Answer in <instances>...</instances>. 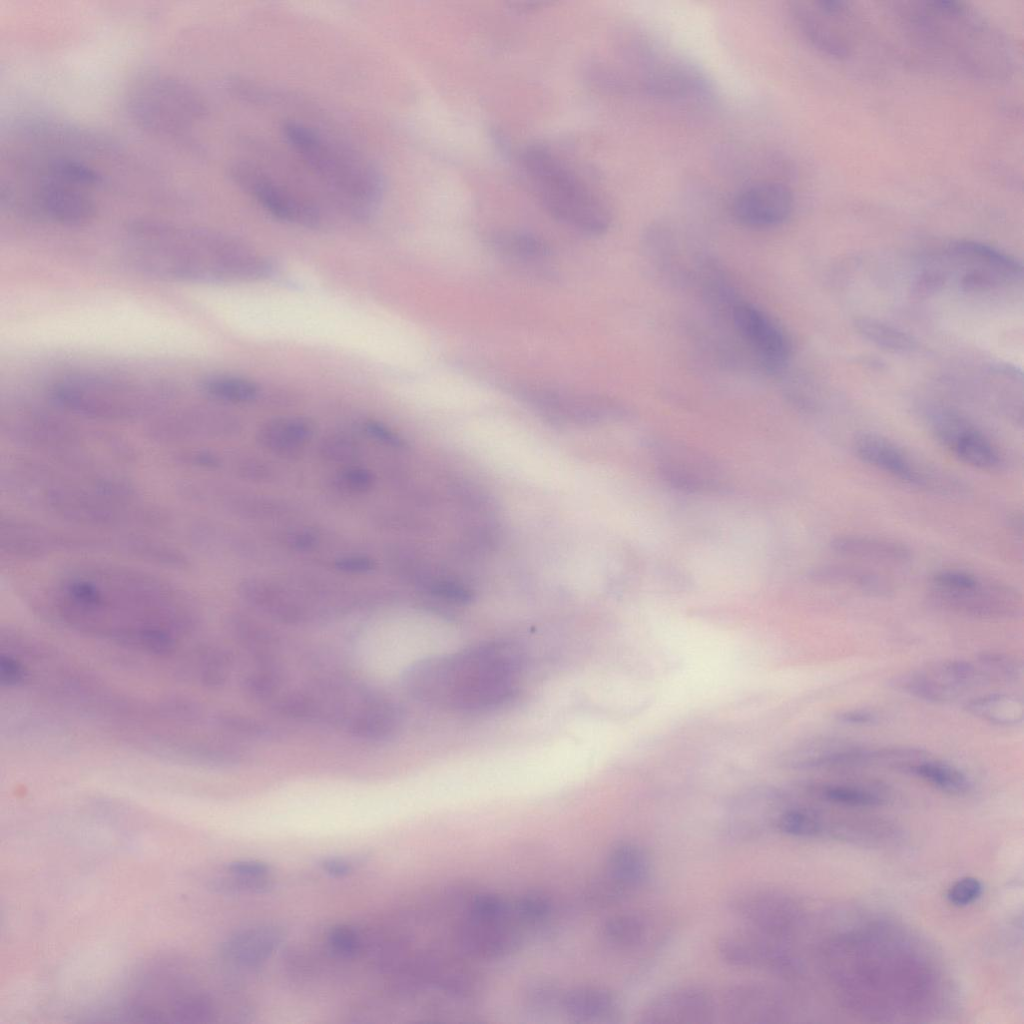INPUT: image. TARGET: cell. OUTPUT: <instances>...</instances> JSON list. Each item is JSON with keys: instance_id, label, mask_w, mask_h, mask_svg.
<instances>
[{"instance_id": "cell-1", "label": "cell", "mask_w": 1024, "mask_h": 1024, "mask_svg": "<svg viewBox=\"0 0 1024 1024\" xmlns=\"http://www.w3.org/2000/svg\"><path fill=\"white\" fill-rule=\"evenodd\" d=\"M45 605L64 625L156 656L172 654L197 622L182 590L152 573L110 563L66 570L49 588Z\"/></svg>"}, {"instance_id": "cell-2", "label": "cell", "mask_w": 1024, "mask_h": 1024, "mask_svg": "<svg viewBox=\"0 0 1024 1024\" xmlns=\"http://www.w3.org/2000/svg\"><path fill=\"white\" fill-rule=\"evenodd\" d=\"M16 500L65 522L116 530L163 526L166 514L145 503L135 486L112 468L47 458L20 459L1 474Z\"/></svg>"}, {"instance_id": "cell-3", "label": "cell", "mask_w": 1024, "mask_h": 1024, "mask_svg": "<svg viewBox=\"0 0 1024 1024\" xmlns=\"http://www.w3.org/2000/svg\"><path fill=\"white\" fill-rule=\"evenodd\" d=\"M123 252L138 271L162 280L217 284L267 277L272 265L225 233L154 219L125 228Z\"/></svg>"}, {"instance_id": "cell-4", "label": "cell", "mask_w": 1024, "mask_h": 1024, "mask_svg": "<svg viewBox=\"0 0 1024 1024\" xmlns=\"http://www.w3.org/2000/svg\"><path fill=\"white\" fill-rule=\"evenodd\" d=\"M521 666L516 647L494 641L421 659L406 668L401 683L423 704L447 711H484L513 697Z\"/></svg>"}, {"instance_id": "cell-5", "label": "cell", "mask_w": 1024, "mask_h": 1024, "mask_svg": "<svg viewBox=\"0 0 1024 1024\" xmlns=\"http://www.w3.org/2000/svg\"><path fill=\"white\" fill-rule=\"evenodd\" d=\"M904 37L936 62L982 79L1006 78L1013 54L1004 35L968 5L906 2L894 10Z\"/></svg>"}, {"instance_id": "cell-6", "label": "cell", "mask_w": 1024, "mask_h": 1024, "mask_svg": "<svg viewBox=\"0 0 1024 1024\" xmlns=\"http://www.w3.org/2000/svg\"><path fill=\"white\" fill-rule=\"evenodd\" d=\"M273 710L288 719L327 725L373 743L392 740L402 724L394 701L345 678L322 679L288 692L274 700Z\"/></svg>"}, {"instance_id": "cell-7", "label": "cell", "mask_w": 1024, "mask_h": 1024, "mask_svg": "<svg viewBox=\"0 0 1024 1024\" xmlns=\"http://www.w3.org/2000/svg\"><path fill=\"white\" fill-rule=\"evenodd\" d=\"M280 129L291 150L345 210L360 219L370 216L382 199L384 178L369 158L303 122L286 120Z\"/></svg>"}, {"instance_id": "cell-8", "label": "cell", "mask_w": 1024, "mask_h": 1024, "mask_svg": "<svg viewBox=\"0 0 1024 1024\" xmlns=\"http://www.w3.org/2000/svg\"><path fill=\"white\" fill-rule=\"evenodd\" d=\"M0 428L9 441L49 459L111 468L109 462L128 461L132 455L120 438L85 429L37 405L21 403L3 408Z\"/></svg>"}, {"instance_id": "cell-9", "label": "cell", "mask_w": 1024, "mask_h": 1024, "mask_svg": "<svg viewBox=\"0 0 1024 1024\" xmlns=\"http://www.w3.org/2000/svg\"><path fill=\"white\" fill-rule=\"evenodd\" d=\"M519 161L532 193L552 217L588 236H600L610 228L607 201L556 152L528 145Z\"/></svg>"}, {"instance_id": "cell-10", "label": "cell", "mask_w": 1024, "mask_h": 1024, "mask_svg": "<svg viewBox=\"0 0 1024 1024\" xmlns=\"http://www.w3.org/2000/svg\"><path fill=\"white\" fill-rule=\"evenodd\" d=\"M174 395V387L165 380L91 373L64 377L51 390L53 402L61 409L110 422L152 418Z\"/></svg>"}, {"instance_id": "cell-11", "label": "cell", "mask_w": 1024, "mask_h": 1024, "mask_svg": "<svg viewBox=\"0 0 1024 1024\" xmlns=\"http://www.w3.org/2000/svg\"><path fill=\"white\" fill-rule=\"evenodd\" d=\"M124 105L135 125L155 136H186L207 114L203 97L165 71L144 69L125 88Z\"/></svg>"}, {"instance_id": "cell-12", "label": "cell", "mask_w": 1024, "mask_h": 1024, "mask_svg": "<svg viewBox=\"0 0 1024 1024\" xmlns=\"http://www.w3.org/2000/svg\"><path fill=\"white\" fill-rule=\"evenodd\" d=\"M944 270L931 269L940 284L955 275L958 287L966 292H983L1015 284L1023 275L1022 265L1009 254L990 245L958 240L945 247Z\"/></svg>"}, {"instance_id": "cell-13", "label": "cell", "mask_w": 1024, "mask_h": 1024, "mask_svg": "<svg viewBox=\"0 0 1024 1024\" xmlns=\"http://www.w3.org/2000/svg\"><path fill=\"white\" fill-rule=\"evenodd\" d=\"M790 11L800 32L817 50L839 60L853 53L857 22L847 2L796 0Z\"/></svg>"}, {"instance_id": "cell-14", "label": "cell", "mask_w": 1024, "mask_h": 1024, "mask_svg": "<svg viewBox=\"0 0 1024 1024\" xmlns=\"http://www.w3.org/2000/svg\"><path fill=\"white\" fill-rule=\"evenodd\" d=\"M231 181L275 218L316 228L321 212L311 200L299 195L259 166L247 161L234 162L229 168Z\"/></svg>"}, {"instance_id": "cell-15", "label": "cell", "mask_w": 1024, "mask_h": 1024, "mask_svg": "<svg viewBox=\"0 0 1024 1024\" xmlns=\"http://www.w3.org/2000/svg\"><path fill=\"white\" fill-rule=\"evenodd\" d=\"M108 542L91 535L52 528L15 516H2L0 550L18 559H40L67 551L99 550Z\"/></svg>"}, {"instance_id": "cell-16", "label": "cell", "mask_w": 1024, "mask_h": 1024, "mask_svg": "<svg viewBox=\"0 0 1024 1024\" xmlns=\"http://www.w3.org/2000/svg\"><path fill=\"white\" fill-rule=\"evenodd\" d=\"M738 337L765 372L780 374L792 357V343L782 326L752 303L738 300L730 312Z\"/></svg>"}, {"instance_id": "cell-17", "label": "cell", "mask_w": 1024, "mask_h": 1024, "mask_svg": "<svg viewBox=\"0 0 1024 1024\" xmlns=\"http://www.w3.org/2000/svg\"><path fill=\"white\" fill-rule=\"evenodd\" d=\"M653 451L661 478L678 490L711 494L728 488L723 470L700 451L671 441H657Z\"/></svg>"}, {"instance_id": "cell-18", "label": "cell", "mask_w": 1024, "mask_h": 1024, "mask_svg": "<svg viewBox=\"0 0 1024 1024\" xmlns=\"http://www.w3.org/2000/svg\"><path fill=\"white\" fill-rule=\"evenodd\" d=\"M235 426L234 417L225 411L191 405L159 412L150 418L146 434L160 444H188L227 434Z\"/></svg>"}, {"instance_id": "cell-19", "label": "cell", "mask_w": 1024, "mask_h": 1024, "mask_svg": "<svg viewBox=\"0 0 1024 1024\" xmlns=\"http://www.w3.org/2000/svg\"><path fill=\"white\" fill-rule=\"evenodd\" d=\"M934 438L963 463L993 471L1003 463L998 447L967 418L950 409L934 412L930 418Z\"/></svg>"}, {"instance_id": "cell-20", "label": "cell", "mask_w": 1024, "mask_h": 1024, "mask_svg": "<svg viewBox=\"0 0 1024 1024\" xmlns=\"http://www.w3.org/2000/svg\"><path fill=\"white\" fill-rule=\"evenodd\" d=\"M929 597L944 609L983 619L1014 617L1022 607L1021 595L1014 588L981 578L959 589L929 588Z\"/></svg>"}, {"instance_id": "cell-21", "label": "cell", "mask_w": 1024, "mask_h": 1024, "mask_svg": "<svg viewBox=\"0 0 1024 1024\" xmlns=\"http://www.w3.org/2000/svg\"><path fill=\"white\" fill-rule=\"evenodd\" d=\"M778 937L753 929L730 932L719 938L717 951L730 966L786 975L792 970V958Z\"/></svg>"}, {"instance_id": "cell-22", "label": "cell", "mask_w": 1024, "mask_h": 1024, "mask_svg": "<svg viewBox=\"0 0 1024 1024\" xmlns=\"http://www.w3.org/2000/svg\"><path fill=\"white\" fill-rule=\"evenodd\" d=\"M525 397L547 416L558 420L594 423L622 420L631 416L627 406L605 396L542 388L526 391Z\"/></svg>"}, {"instance_id": "cell-23", "label": "cell", "mask_w": 1024, "mask_h": 1024, "mask_svg": "<svg viewBox=\"0 0 1024 1024\" xmlns=\"http://www.w3.org/2000/svg\"><path fill=\"white\" fill-rule=\"evenodd\" d=\"M730 910L748 928L781 938L794 926L797 909L794 902L776 889H752L735 895Z\"/></svg>"}, {"instance_id": "cell-24", "label": "cell", "mask_w": 1024, "mask_h": 1024, "mask_svg": "<svg viewBox=\"0 0 1024 1024\" xmlns=\"http://www.w3.org/2000/svg\"><path fill=\"white\" fill-rule=\"evenodd\" d=\"M793 207L794 197L787 186L779 182L759 181L735 195L731 211L741 225L769 228L785 222Z\"/></svg>"}, {"instance_id": "cell-25", "label": "cell", "mask_w": 1024, "mask_h": 1024, "mask_svg": "<svg viewBox=\"0 0 1024 1024\" xmlns=\"http://www.w3.org/2000/svg\"><path fill=\"white\" fill-rule=\"evenodd\" d=\"M710 994L696 986L668 989L649 1000L640 1012V1021L649 1024L707 1023L714 1015Z\"/></svg>"}, {"instance_id": "cell-26", "label": "cell", "mask_w": 1024, "mask_h": 1024, "mask_svg": "<svg viewBox=\"0 0 1024 1024\" xmlns=\"http://www.w3.org/2000/svg\"><path fill=\"white\" fill-rule=\"evenodd\" d=\"M855 455L863 462L910 485L934 487L933 475L922 469L897 444L882 435L861 433L853 441Z\"/></svg>"}, {"instance_id": "cell-27", "label": "cell", "mask_w": 1024, "mask_h": 1024, "mask_svg": "<svg viewBox=\"0 0 1024 1024\" xmlns=\"http://www.w3.org/2000/svg\"><path fill=\"white\" fill-rule=\"evenodd\" d=\"M724 1015L733 1023H775L784 1004L775 989L758 983L730 986L722 996Z\"/></svg>"}, {"instance_id": "cell-28", "label": "cell", "mask_w": 1024, "mask_h": 1024, "mask_svg": "<svg viewBox=\"0 0 1024 1024\" xmlns=\"http://www.w3.org/2000/svg\"><path fill=\"white\" fill-rule=\"evenodd\" d=\"M283 937V931L277 926H252L229 936L222 944L221 953L235 965L257 967L273 954Z\"/></svg>"}, {"instance_id": "cell-29", "label": "cell", "mask_w": 1024, "mask_h": 1024, "mask_svg": "<svg viewBox=\"0 0 1024 1024\" xmlns=\"http://www.w3.org/2000/svg\"><path fill=\"white\" fill-rule=\"evenodd\" d=\"M830 547L842 556L879 563L904 564L912 558L911 549L904 543L875 536L841 534L831 539Z\"/></svg>"}, {"instance_id": "cell-30", "label": "cell", "mask_w": 1024, "mask_h": 1024, "mask_svg": "<svg viewBox=\"0 0 1024 1024\" xmlns=\"http://www.w3.org/2000/svg\"><path fill=\"white\" fill-rule=\"evenodd\" d=\"M811 580L817 583L846 586L876 597L889 596L892 582L874 570L850 564H825L812 569Z\"/></svg>"}, {"instance_id": "cell-31", "label": "cell", "mask_w": 1024, "mask_h": 1024, "mask_svg": "<svg viewBox=\"0 0 1024 1024\" xmlns=\"http://www.w3.org/2000/svg\"><path fill=\"white\" fill-rule=\"evenodd\" d=\"M458 937L466 952L485 958L509 954L519 944L518 935L499 923H483L472 919L461 927Z\"/></svg>"}, {"instance_id": "cell-32", "label": "cell", "mask_w": 1024, "mask_h": 1024, "mask_svg": "<svg viewBox=\"0 0 1024 1024\" xmlns=\"http://www.w3.org/2000/svg\"><path fill=\"white\" fill-rule=\"evenodd\" d=\"M243 598L259 610L282 623L300 625L309 620L307 610L284 591L261 581L242 584Z\"/></svg>"}, {"instance_id": "cell-33", "label": "cell", "mask_w": 1024, "mask_h": 1024, "mask_svg": "<svg viewBox=\"0 0 1024 1024\" xmlns=\"http://www.w3.org/2000/svg\"><path fill=\"white\" fill-rule=\"evenodd\" d=\"M314 432L312 421L305 417H282L266 422L258 431V440L269 450L282 455L299 453Z\"/></svg>"}, {"instance_id": "cell-34", "label": "cell", "mask_w": 1024, "mask_h": 1024, "mask_svg": "<svg viewBox=\"0 0 1024 1024\" xmlns=\"http://www.w3.org/2000/svg\"><path fill=\"white\" fill-rule=\"evenodd\" d=\"M608 873L609 877L626 892L636 889L649 877V857L637 844L619 843L609 854Z\"/></svg>"}, {"instance_id": "cell-35", "label": "cell", "mask_w": 1024, "mask_h": 1024, "mask_svg": "<svg viewBox=\"0 0 1024 1024\" xmlns=\"http://www.w3.org/2000/svg\"><path fill=\"white\" fill-rule=\"evenodd\" d=\"M964 709L974 717L997 726L1013 727L1024 718L1021 697L1007 693H992L967 701Z\"/></svg>"}, {"instance_id": "cell-36", "label": "cell", "mask_w": 1024, "mask_h": 1024, "mask_svg": "<svg viewBox=\"0 0 1024 1024\" xmlns=\"http://www.w3.org/2000/svg\"><path fill=\"white\" fill-rule=\"evenodd\" d=\"M899 771L909 773L951 795H964L971 789L969 777L959 768L927 757L905 764Z\"/></svg>"}, {"instance_id": "cell-37", "label": "cell", "mask_w": 1024, "mask_h": 1024, "mask_svg": "<svg viewBox=\"0 0 1024 1024\" xmlns=\"http://www.w3.org/2000/svg\"><path fill=\"white\" fill-rule=\"evenodd\" d=\"M115 548L137 559L174 569L188 567V557L178 548L146 536L125 535L115 539Z\"/></svg>"}, {"instance_id": "cell-38", "label": "cell", "mask_w": 1024, "mask_h": 1024, "mask_svg": "<svg viewBox=\"0 0 1024 1024\" xmlns=\"http://www.w3.org/2000/svg\"><path fill=\"white\" fill-rule=\"evenodd\" d=\"M230 625L233 635L255 663L278 660V640L270 630L246 615L233 616Z\"/></svg>"}, {"instance_id": "cell-39", "label": "cell", "mask_w": 1024, "mask_h": 1024, "mask_svg": "<svg viewBox=\"0 0 1024 1024\" xmlns=\"http://www.w3.org/2000/svg\"><path fill=\"white\" fill-rule=\"evenodd\" d=\"M564 1006L572 1016L588 1020H612L619 1012L615 996L602 988L575 990L566 996Z\"/></svg>"}, {"instance_id": "cell-40", "label": "cell", "mask_w": 1024, "mask_h": 1024, "mask_svg": "<svg viewBox=\"0 0 1024 1024\" xmlns=\"http://www.w3.org/2000/svg\"><path fill=\"white\" fill-rule=\"evenodd\" d=\"M855 329L862 338L885 351L910 353L917 348L916 340L907 332L871 317H859Z\"/></svg>"}, {"instance_id": "cell-41", "label": "cell", "mask_w": 1024, "mask_h": 1024, "mask_svg": "<svg viewBox=\"0 0 1024 1024\" xmlns=\"http://www.w3.org/2000/svg\"><path fill=\"white\" fill-rule=\"evenodd\" d=\"M491 245L504 257L528 264L546 260L550 255V249L545 242L524 232L496 233L491 238Z\"/></svg>"}, {"instance_id": "cell-42", "label": "cell", "mask_w": 1024, "mask_h": 1024, "mask_svg": "<svg viewBox=\"0 0 1024 1024\" xmlns=\"http://www.w3.org/2000/svg\"><path fill=\"white\" fill-rule=\"evenodd\" d=\"M889 685L896 691L930 703L946 704L957 699L922 668L894 676Z\"/></svg>"}, {"instance_id": "cell-43", "label": "cell", "mask_w": 1024, "mask_h": 1024, "mask_svg": "<svg viewBox=\"0 0 1024 1024\" xmlns=\"http://www.w3.org/2000/svg\"><path fill=\"white\" fill-rule=\"evenodd\" d=\"M285 682L284 669L278 660L256 663L241 682L244 693L253 700L265 701L279 695Z\"/></svg>"}, {"instance_id": "cell-44", "label": "cell", "mask_w": 1024, "mask_h": 1024, "mask_svg": "<svg viewBox=\"0 0 1024 1024\" xmlns=\"http://www.w3.org/2000/svg\"><path fill=\"white\" fill-rule=\"evenodd\" d=\"M202 390L209 397L228 403H248L259 395V386L246 378L217 375L202 382Z\"/></svg>"}, {"instance_id": "cell-45", "label": "cell", "mask_w": 1024, "mask_h": 1024, "mask_svg": "<svg viewBox=\"0 0 1024 1024\" xmlns=\"http://www.w3.org/2000/svg\"><path fill=\"white\" fill-rule=\"evenodd\" d=\"M216 725L223 731L243 738L272 741L282 738V731L272 724L255 717L225 712L215 718Z\"/></svg>"}, {"instance_id": "cell-46", "label": "cell", "mask_w": 1024, "mask_h": 1024, "mask_svg": "<svg viewBox=\"0 0 1024 1024\" xmlns=\"http://www.w3.org/2000/svg\"><path fill=\"white\" fill-rule=\"evenodd\" d=\"M643 920L634 914H620L608 919L603 934L606 940L618 948H631L640 944L645 936Z\"/></svg>"}, {"instance_id": "cell-47", "label": "cell", "mask_w": 1024, "mask_h": 1024, "mask_svg": "<svg viewBox=\"0 0 1024 1024\" xmlns=\"http://www.w3.org/2000/svg\"><path fill=\"white\" fill-rule=\"evenodd\" d=\"M974 661L986 683H1013L1017 682L1022 675L1021 663L1003 653H982Z\"/></svg>"}, {"instance_id": "cell-48", "label": "cell", "mask_w": 1024, "mask_h": 1024, "mask_svg": "<svg viewBox=\"0 0 1024 1024\" xmlns=\"http://www.w3.org/2000/svg\"><path fill=\"white\" fill-rule=\"evenodd\" d=\"M817 791L827 801L849 806H877L884 802L881 793L859 785L827 784L821 785Z\"/></svg>"}, {"instance_id": "cell-49", "label": "cell", "mask_w": 1024, "mask_h": 1024, "mask_svg": "<svg viewBox=\"0 0 1024 1024\" xmlns=\"http://www.w3.org/2000/svg\"><path fill=\"white\" fill-rule=\"evenodd\" d=\"M780 832L794 837H813L821 831V821L812 811L803 808L787 809L774 822Z\"/></svg>"}, {"instance_id": "cell-50", "label": "cell", "mask_w": 1024, "mask_h": 1024, "mask_svg": "<svg viewBox=\"0 0 1024 1024\" xmlns=\"http://www.w3.org/2000/svg\"><path fill=\"white\" fill-rule=\"evenodd\" d=\"M268 876L246 877L228 873V876L217 880L216 888L230 893H263L272 888Z\"/></svg>"}, {"instance_id": "cell-51", "label": "cell", "mask_w": 1024, "mask_h": 1024, "mask_svg": "<svg viewBox=\"0 0 1024 1024\" xmlns=\"http://www.w3.org/2000/svg\"><path fill=\"white\" fill-rule=\"evenodd\" d=\"M471 919L483 923H500L508 913L506 903L492 895L480 896L471 905Z\"/></svg>"}, {"instance_id": "cell-52", "label": "cell", "mask_w": 1024, "mask_h": 1024, "mask_svg": "<svg viewBox=\"0 0 1024 1024\" xmlns=\"http://www.w3.org/2000/svg\"><path fill=\"white\" fill-rule=\"evenodd\" d=\"M328 943L334 953L344 958L354 957L361 948L359 936L347 925L333 927L328 934Z\"/></svg>"}, {"instance_id": "cell-53", "label": "cell", "mask_w": 1024, "mask_h": 1024, "mask_svg": "<svg viewBox=\"0 0 1024 1024\" xmlns=\"http://www.w3.org/2000/svg\"><path fill=\"white\" fill-rule=\"evenodd\" d=\"M981 882L973 877H965L954 883L948 891V900L957 906H965L980 897Z\"/></svg>"}, {"instance_id": "cell-54", "label": "cell", "mask_w": 1024, "mask_h": 1024, "mask_svg": "<svg viewBox=\"0 0 1024 1024\" xmlns=\"http://www.w3.org/2000/svg\"><path fill=\"white\" fill-rule=\"evenodd\" d=\"M340 485L353 492H365L374 483L373 474L362 467H349L341 471L338 476Z\"/></svg>"}, {"instance_id": "cell-55", "label": "cell", "mask_w": 1024, "mask_h": 1024, "mask_svg": "<svg viewBox=\"0 0 1024 1024\" xmlns=\"http://www.w3.org/2000/svg\"><path fill=\"white\" fill-rule=\"evenodd\" d=\"M517 911L527 921L542 919L549 911L548 901L538 895H528L521 898L517 904Z\"/></svg>"}, {"instance_id": "cell-56", "label": "cell", "mask_w": 1024, "mask_h": 1024, "mask_svg": "<svg viewBox=\"0 0 1024 1024\" xmlns=\"http://www.w3.org/2000/svg\"><path fill=\"white\" fill-rule=\"evenodd\" d=\"M228 873L246 877L268 876L270 867L258 860H239L230 863L227 867Z\"/></svg>"}, {"instance_id": "cell-57", "label": "cell", "mask_w": 1024, "mask_h": 1024, "mask_svg": "<svg viewBox=\"0 0 1024 1024\" xmlns=\"http://www.w3.org/2000/svg\"><path fill=\"white\" fill-rule=\"evenodd\" d=\"M364 428L371 437L386 445L397 448L404 446V441L394 431L380 422L370 420L365 423Z\"/></svg>"}, {"instance_id": "cell-58", "label": "cell", "mask_w": 1024, "mask_h": 1024, "mask_svg": "<svg viewBox=\"0 0 1024 1024\" xmlns=\"http://www.w3.org/2000/svg\"><path fill=\"white\" fill-rule=\"evenodd\" d=\"M836 719L849 725H873L879 721V716L867 709H853L840 712Z\"/></svg>"}, {"instance_id": "cell-59", "label": "cell", "mask_w": 1024, "mask_h": 1024, "mask_svg": "<svg viewBox=\"0 0 1024 1024\" xmlns=\"http://www.w3.org/2000/svg\"><path fill=\"white\" fill-rule=\"evenodd\" d=\"M335 567L343 572L364 573L371 571L375 567V563L368 557L349 556L336 560Z\"/></svg>"}, {"instance_id": "cell-60", "label": "cell", "mask_w": 1024, "mask_h": 1024, "mask_svg": "<svg viewBox=\"0 0 1024 1024\" xmlns=\"http://www.w3.org/2000/svg\"><path fill=\"white\" fill-rule=\"evenodd\" d=\"M351 441L342 437H333L325 443V450L328 456L333 458H345L352 454L353 446Z\"/></svg>"}, {"instance_id": "cell-61", "label": "cell", "mask_w": 1024, "mask_h": 1024, "mask_svg": "<svg viewBox=\"0 0 1024 1024\" xmlns=\"http://www.w3.org/2000/svg\"><path fill=\"white\" fill-rule=\"evenodd\" d=\"M320 866L333 877H344L352 871L350 863L338 858H325L320 862Z\"/></svg>"}, {"instance_id": "cell-62", "label": "cell", "mask_w": 1024, "mask_h": 1024, "mask_svg": "<svg viewBox=\"0 0 1024 1024\" xmlns=\"http://www.w3.org/2000/svg\"><path fill=\"white\" fill-rule=\"evenodd\" d=\"M312 542H313V538H312V535H310V534L299 535L297 537V539H296V545L299 546V547H302V548L309 547Z\"/></svg>"}]
</instances>
